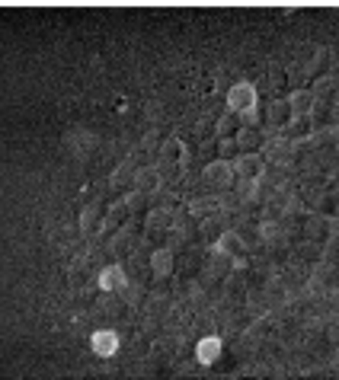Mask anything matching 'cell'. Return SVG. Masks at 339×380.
Segmentation results:
<instances>
[{
  "instance_id": "6da1fadb",
  "label": "cell",
  "mask_w": 339,
  "mask_h": 380,
  "mask_svg": "<svg viewBox=\"0 0 339 380\" xmlns=\"http://www.w3.org/2000/svg\"><path fill=\"white\" fill-rule=\"evenodd\" d=\"M202 179H205V186H208V189L228 192V189L237 182V176H234V166H230L228 160H211V163L205 166V173H202Z\"/></svg>"
},
{
  "instance_id": "7a4b0ae2",
  "label": "cell",
  "mask_w": 339,
  "mask_h": 380,
  "mask_svg": "<svg viewBox=\"0 0 339 380\" xmlns=\"http://www.w3.org/2000/svg\"><path fill=\"white\" fill-rule=\"evenodd\" d=\"M257 103H259L257 87H253V83H247V80L234 83V87L228 90V109L234 112V115H243V112L253 109Z\"/></svg>"
},
{
  "instance_id": "3957f363",
  "label": "cell",
  "mask_w": 339,
  "mask_h": 380,
  "mask_svg": "<svg viewBox=\"0 0 339 380\" xmlns=\"http://www.w3.org/2000/svg\"><path fill=\"white\" fill-rule=\"evenodd\" d=\"M230 166H234L237 179H259L266 173V157L263 153H237Z\"/></svg>"
},
{
  "instance_id": "277c9868",
  "label": "cell",
  "mask_w": 339,
  "mask_h": 380,
  "mask_svg": "<svg viewBox=\"0 0 339 380\" xmlns=\"http://www.w3.org/2000/svg\"><path fill=\"white\" fill-rule=\"evenodd\" d=\"M97 284L103 294H122L125 284H128V275H125L122 265H106V269H99Z\"/></svg>"
},
{
  "instance_id": "5b68a950",
  "label": "cell",
  "mask_w": 339,
  "mask_h": 380,
  "mask_svg": "<svg viewBox=\"0 0 339 380\" xmlns=\"http://www.w3.org/2000/svg\"><path fill=\"white\" fill-rule=\"evenodd\" d=\"M90 348L99 358H112L118 352V332L116 329H97L90 336Z\"/></svg>"
},
{
  "instance_id": "8992f818",
  "label": "cell",
  "mask_w": 339,
  "mask_h": 380,
  "mask_svg": "<svg viewBox=\"0 0 339 380\" xmlns=\"http://www.w3.org/2000/svg\"><path fill=\"white\" fill-rule=\"evenodd\" d=\"M243 249H247V243H243V236L237 234V230H221V236H218V243H215L218 256L237 259V256H243Z\"/></svg>"
},
{
  "instance_id": "52a82bcc",
  "label": "cell",
  "mask_w": 339,
  "mask_h": 380,
  "mask_svg": "<svg viewBox=\"0 0 339 380\" xmlns=\"http://www.w3.org/2000/svg\"><path fill=\"white\" fill-rule=\"evenodd\" d=\"M160 186H164V173H160L157 166H144V170H135V189H138V192L154 195Z\"/></svg>"
},
{
  "instance_id": "ba28073f",
  "label": "cell",
  "mask_w": 339,
  "mask_h": 380,
  "mask_svg": "<svg viewBox=\"0 0 339 380\" xmlns=\"http://www.w3.org/2000/svg\"><path fill=\"white\" fill-rule=\"evenodd\" d=\"M221 352H224V342L218 339V336H205V339L195 346V358H199V365H215L218 358H221Z\"/></svg>"
},
{
  "instance_id": "9c48e42d",
  "label": "cell",
  "mask_w": 339,
  "mask_h": 380,
  "mask_svg": "<svg viewBox=\"0 0 339 380\" xmlns=\"http://www.w3.org/2000/svg\"><path fill=\"white\" fill-rule=\"evenodd\" d=\"M103 227H106L103 208H99V205H87V208H83V215H80V234L83 236H97Z\"/></svg>"
},
{
  "instance_id": "30bf717a",
  "label": "cell",
  "mask_w": 339,
  "mask_h": 380,
  "mask_svg": "<svg viewBox=\"0 0 339 380\" xmlns=\"http://www.w3.org/2000/svg\"><path fill=\"white\" fill-rule=\"evenodd\" d=\"M288 106H291V115L295 118H307L314 112V106H317V96L311 90H295L288 96Z\"/></svg>"
},
{
  "instance_id": "8fae6325",
  "label": "cell",
  "mask_w": 339,
  "mask_h": 380,
  "mask_svg": "<svg viewBox=\"0 0 339 380\" xmlns=\"http://www.w3.org/2000/svg\"><path fill=\"white\" fill-rule=\"evenodd\" d=\"M160 160H164V166L186 163V144H183L180 138H166L164 144H160Z\"/></svg>"
},
{
  "instance_id": "7c38bea8",
  "label": "cell",
  "mask_w": 339,
  "mask_h": 380,
  "mask_svg": "<svg viewBox=\"0 0 339 380\" xmlns=\"http://www.w3.org/2000/svg\"><path fill=\"white\" fill-rule=\"evenodd\" d=\"M176 269V259H173V249H154L151 253V272L157 278H166V275H173Z\"/></svg>"
},
{
  "instance_id": "4fadbf2b",
  "label": "cell",
  "mask_w": 339,
  "mask_h": 380,
  "mask_svg": "<svg viewBox=\"0 0 339 380\" xmlns=\"http://www.w3.org/2000/svg\"><path fill=\"white\" fill-rule=\"evenodd\" d=\"M266 118H269L272 128H288V125L295 122L288 99H276V103H269V109H266Z\"/></svg>"
},
{
  "instance_id": "5bb4252c",
  "label": "cell",
  "mask_w": 339,
  "mask_h": 380,
  "mask_svg": "<svg viewBox=\"0 0 339 380\" xmlns=\"http://www.w3.org/2000/svg\"><path fill=\"white\" fill-rule=\"evenodd\" d=\"M234 141H237V151L240 153H259V147H263V134H259V128H237Z\"/></svg>"
},
{
  "instance_id": "9a60e30c",
  "label": "cell",
  "mask_w": 339,
  "mask_h": 380,
  "mask_svg": "<svg viewBox=\"0 0 339 380\" xmlns=\"http://www.w3.org/2000/svg\"><path fill=\"white\" fill-rule=\"evenodd\" d=\"M109 182H112L116 192H132V189H135V166L132 163H122L116 173H112Z\"/></svg>"
},
{
  "instance_id": "2e32d148",
  "label": "cell",
  "mask_w": 339,
  "mask_h": 380,
  "mask_svg": "<svg viewBox=\"0 0 339 380\" xmlns=\"http://www.w3.org/2000/svg\"><path fill=\"white\" fill-rule=\"evenodd\" d=\"M144 224H147V230H170L173 227V215L166 208H151Z\"/></svg>"
},
{
  "instance_id": "e0dca14e",
  "label": "cell",
  "mask_w": 339,
  "mask_h": 380,
  "mask_svg": "<svg viewBox=\"0 0 339 380\" xmlns=\"http://www.w3.org/2000/svg\"><path fill=\"white\" fill-rule=\"evenodd\" d=\"M304 234L311 236L314 243H323L326 236L333 234V230H330V221H326V217H311V221L304 224Z\"/></svg>"
},
{
  "instance_id": "ac0fdd59",
  "label": "cell",
  "mask_w": 339,
  "mask_h": 380,
  "mask_svg": "<svg viewBox=\"0 0 339 380\" xmlns=\"http://www.w3.org/2000/svg\"><path fill=\"white\" fill-rule=\"evenodd\" d=\"M237 134V118H234V112L230 115H221L218 118V138H234Z\"/></svg>"
},
{
  "instance_id": "d6986e66",
  "label": "cell",
  "mask_w": 339,
  "mask_h": 380,
  "mask_svg": "<svg viewBox=\"0 0 339 380\" xmlns=\"http://www.w3.org/2000/svg\"><path fill=\"white\" fill-rule=\"evenodd\" d=\"M218 153H221L218 160H228V163H230V160L240 153V151H237V141L234 138H218Z\"/></svg>"
},
{
  "instance_id": "ffe728a7",
  "label": "cell",
  "mask_w": 339,
  "mask_h": 380,
  "mask_svg": "<svg viewBox=\"0 0 339 380\" xmlns=\"http://www.w3.org/2000/svg\"><path fill=\"white\" fill-rule=\"evenodd\" d=\"M125 208H128V211H144V208H147V192L132 189V192H128V198H125Z\"/></svg>"
},
{
  "instance_id": "44dd1931",
  "label": "cell",
  "mask_w": 339,
  "mask_h": 380,
  "mask_svg": "<svg viewBox=\"0 0 339 380\" xmlns=\"http://www.w3.org/2000/svg\"><path fill=\"white\" fill-rule=\"evenodd\" d=\"M333 87H336V80H333V77H323V80H317V83H314V90H317V93H314V96H330V93H333Z\"/></svg>"
},
{
  "instance_id": "7402d4cb",
  "label": "cell",
  "mask_w": 339,
  "mask_h": 380,
  "mask_svg": "<svg viewBox=\"0 0 339 380\" xmlns=\"http://www.w3.org/2000/svg\"><path fill=\"white\" fill-rule=\"evenodd\" d=\"M269 80H276V87L285 83V70H269Z\"/></svg>"
}]
</instances>
